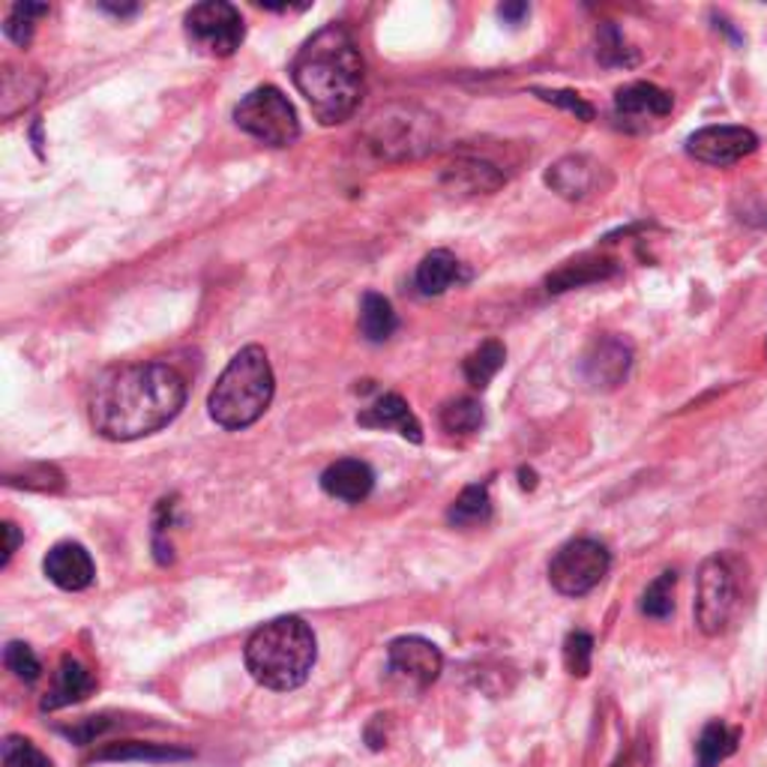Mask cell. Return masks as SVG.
<instances>
[{
	"mask_svg": "<svg viewBox=\"0 0 767 767\" xmlns=\"http://www.w3.org/2000/svg\"><path fill=\"white\" fill-rule=\"evenodd\" d=\"M187 402V381L166 363L112 366L93 381L88 411L93 429L109 441H135L159 432Z\"/></svg>",
	"mask_w": 767,
	"mask_h": 767,
	"instance_id": "1",
	"label": "cell"
},
{
	"mask_svg": "<svg viewBox=\"0 0 767 767\" xmlns=\"http://www.w3.org/2000/svg\"><path fill=\"white\" fill-rule=\"evenodd\" d=\"M291 78L312 105L315 117L334 126L348 121L363 100L366 64L354 36L342 24H327L297 52L291 64Z\"/></svg>",
	"mask_w": 767,
	"mask_h": 767,
	"instance_id": "2",
	"label": "cell"
},
{
	"mask_svg": "<svg viewBox=\"0 0 767 767\" xmlns=\"http://www.w3.org/2000/svg\"><path fill=\"white\" fill-rule=\"evenodd\" d=\"M318 659V645L309 623L301 618H277L258 627L246 642V668L268 690L289 692L306 684Z\"/></svg>",
	"mask_w": 767,
	"mask_h": 767,
	"instance_id": "3",
	"label": "cell"
},
{
	"mask_svg": "<svg viewBox=\"0 0 767 767\" xmlns=\"http://www.w3.org/2000/svg\"><path fill=\"white\" fill-rule=\"evenodd\" d=\"M273 390L277 381L264 348L249 346L240 354H234L232 363L225 366L216 387L211 390L207 408L223 429L237 432L264 417L273 402Z\"/></svg>",
	"mask_w": 767,
	"mask_h": 767,
	"instance_id": "4",
	"label": "cell"
},
{
	"mask_svg": "<svg viewBox=\"0 0 767 767\" xmlns=\"http://www.w3.org/2000/svg\"><path fill=\"white\" fill-rule=\"evenodd\" d=\"M741 609V585L734 561L711 555L699 567L696 578V623L704 635H723Z\"/></svg>",
	"mask_w": 767,
	"mask_h": 767,
	"instance_id": "5",
	"label": "cell"
},
{
	"mask_svg": "<svg viewBox=\"0 0 767 767\" xmlns=\"http://www.w3.org/2000/svg\"><path fill=\"white\" fill-rule=\"evenodd\" d=\"M234 123L270 147H289L301 138V121L294 105L273 84L246 93L234 109Z\"/></svg>",
	"mask_w": 767,
	"mask_h": 767,
	"instance_id": "6",
	"label": "cell"
},
{
	"mask_svg": "<svg viewBox=\"0 0 767 767\" xmlns=\"http://www.w3.org/2000/svg\"><path fill=\"white\" fill-rule=\"evenodd\" d=\"M609 567H612L609 549L600 540L578 537L555 552L549 564V582L564 597H585L606 578Z\"/></svg>",
	"mask_w": 767,
	"mask_h": 767,
	"instance_id": "7",
	"label": "cell"
},
{
	"mask_svg": "<svg viewBox=\"0 0 767 767\" xmlns=\"http://www.w3.org/2000/svg\"><path fill=\"white\" fill-rule=\"evenodd\" d=\"M187 36L207 57H232L244 43V15L225 0H204L187 12Z\"/></svg>",
	"mask_w": 767,
	"mask_h": 767,
	"instance_id": "8",
	"label": "cell"
},
{
	"mask_svg": "<svg viewBox=\"0 0 767 767\" xmlns=\"http://www.w3.org/2000/svg\"><path fill=\"white\" fill-rule=\"evenodd\" d=\"M756 150L758 135L746 126H704L699 133H692L687 142V154L713 168L734 166Z\"/></svg>",
	"mask_w": 767,
	"mask_h": 767,
	"instance_id": "9",
	"label": "cell"
},
{
	"mask_svg": "<svg viewBox=\"0 0 767 767\" xmlns=\"http://www.w3.org/2000/svg\"><path fill=\"white\" fill-rule=\"evenodd\" d=\"M387 666L396 678L408 680L414 687L426 690L441 675L444 656H441V651L432 642H426L420 635H405V639H396L390 645Z\"/></svg>",
	"mask_w": 767,
	"mask_h": 767,
	"instance_id": "10",
	"label": "cell"
},
{
	"mask_svg": "<svg viewBox=\"0 0 767 767\" xmlns=\"http://www.w3.org/2000/svg\"><path fill=\"white\" fill-rule=\"evenodd\" d=\"M633 366V351L618 336H600L594 339L582 357V375L590 387L612 390L618 387Z\"/></svg>",
	"mask_w": 767,
	"mask_h": 767,
	"instance_id": "11",
	"label": "cell"
},
{
	"mask_svg": "<svg viewBox=\"0 0 767 767\" xmlns=\"http://www.w3.org/2000/svg\"><path fill=\"white\" fill-rule=\"evenodd\" d=\"M675 109V100L672 93L663 88H656L651 81H633L614 93V114L618 121L627 123V126H642L647 121H659L666 117Z\"/></svg>",
	"mask_w": 767,
	"mask_h": 767,
	"instance_id": "12",
	"label": "cell"
},
{
	"mask_svg": "<svg viewBox=\"0 0 767 767\" xmlns=\"http://www.w3.org/2000/svg\"><path fill=\"white\" fill-rule=\"evenodd\" d=\"M45 576L55 582L60 590H84L93 585L97 567L93 557L84 545L78 543H57L43 561Z\"/></svg>",
	"mask_w": 767,
	"mask_h": 767,
	"instance_id": "13",
	"label": "cell"
},
{
	"mask_svg": "<svg viewBox=\"0 0 767 767\" xmlns=\"http://www.w3.org/2000/svg\"><path fill=\"white\" fill-rule=\"evenodd\" d=\"M360 426L366 429H387V432H399L402 438H408L414 444L422 441V426L414 417L411 405L402 399L399 393H384L379 399L369 405L366 411L357 417Z\"/></svg>",
	"mask_w": 767,
	"mask_h": 767,
	"instance_id": "14",
	"label": "cell"
},
{
	"mask_svg": "<svg viewBox=\"0 0 767 767\" xmlns=\"http://www.w3.org/2000/svg\"><path fill=\"white\" fill-rule=\"evenodd\" d=\"M372 486H375V474L360 459H339L322 474V489L330 498L346 500V504L366 500L372 495Z\"/></svg>",
	"mask_w": 767,
	"mask_h": 767,
	"instance_id": "15",
	"label": "cell"
},
{
	"mask_svg": "<svg viewBox=\"0 0 767 767\" xmlns=\"http://www.w3.org/2000/svg\"><path fill=\"white\" fill-rule=\"evenodd\" d=\"M597 174H600V166L588 156H564L545 171V183L561 199L582 201L588 199L594 187H597Z\"/></svg>",
	"mask_w": 767,
	"mask_h": 767,
	"instance_id": "16",
	"label": "cell"
},
{
	"mask_svg": "<svg viewBox=\"0 0 767 767\" xmlns=\"http://www.w3.org/2000/svg\"><path fill=\"white\" fill-rule=\"evenodd\" d=\"M93 687H97V680H93L88 668L81 666L76 656H64L55 672L52 690L45 692L43 711H60V708L78 704V701L88 699Z\"/></svg>",
	"mask_w": 767,
	"mask_h": 767,
	"instance_id": "17",
	"label": "cell"
},
{
	"mask_svg": "<svg viewBox=\"0 0 767 767\" xmlns=\"http://www.w3.org/2000/svg\"><path fill=\"white\" fill-rule=\"evenodd\" d=\"M614 273H618V261H612V258L582 256L561 264L552 277L545 279V285H549L552 294H561V291L582 289V285H590V282H602V279L614 277Z\"/></svg>",
	"mask_w": 767,
	"mask_h": 767,
	"instance_id": "18",
	"label": "cell"
},
{
	"mask_svg": "<svg viewBox=\"0 0 767 767\" xmlns=\"http://www.w3.org/2000/svg\"><path fill=\"white\" fill-rule=\"evenodd\" d=\"M459 279H462V264H459V258L453 256V252H447V249H435V252H429V256L420 261L414 282H417L420 294L435 297V294H444V291L450 289L453 282H459Z\"/></svg>",
	"mask_w": 767,
	"mask_h": 767,
	"instance_id": "19",
	"label": "cell"
},
{
	"mask_svg": "<svg viewBox=\"0 0 767 767\" xmlns=\"http://www.w3.org/2000/svg\"><path fill=\"white\" fill-rule=\"evenodd\" d=\"M737 741H741L737 729H729L720 720L708 723L696 744V767H720V762L737 753Z\"/></svg>",
	"mask_w": 767,
	"mask_h": 767,
	"instance_id": "20",
	"label": "cell"
},
{
	"mask_svg": "<svg viewBox=\"0 0 767 767\" xmlns=\"http://www.w3.org/2000/svg\"><path fill=\"white\" fill-rule=\"evenodd\" d=\"M504 363H507V348H504V342H498V339H486L483 346L474 348L471 354H467L465 366H462V372H465V379L471 387H489V381L498 375L500 369H504Z\"/></svg>",
	"mask_w": 767,
	"mask_h": 767,
	"instance_id": "21",
	"label": "cell"
},
{
	"mask_svg": "<svg viewBox=\"0 0 767 767\" xmlns=\"http://www.w3.org/2000/svg\"><path fill=\"white\" fill-rule=\"evenodd\" d=\"M393 330H396V312L387 297L366 294L360 301V334L366 336L369 342H387Z\"/></svg>",
	"mask_w": 767,
	"mask_h": 767,
	"instance_id": "22",
	"label": "cell"
},
{
	"mask_svg": "<svg viewBox=\"0 0 767 767\" xmlns=\"http://www.w3.org/2000/svg\"><path fill=\"white\" fill-rule=\"evenodd\" d=\"M450 525L456 528H477V525H486L492 519V498L486 486H467L462 489L453 507L447 512Z\"/></svg>",
	"mask_w": 767,
	"mask_h": 767,
	"instance_id": "23",
	"label": "cell"
},
{
	"mask_svg": "<svg viewBox=\"0 0 767 767\" xmlns=\"http://www.w3.org/2000/svg\"><path fill=\"white\" fill-rule=\"evenodd\" d=\"M447 178H453V183L467 192H492L504 183V174H500L498 168L489 166V162H480V159L456 162V166L450 168Z\"/></svg>",
	"mask_w": 767,
	"mask_h": 767,
	"instance_id": "24",
	"label": "cell"
},
{
	"mask_svg": "<svg viewBox=\"0 0 767 767\" xmlns=\"http://www.w3.org/2000/svg\"><path fill=\"white\" fill-rule=\"evenodd\" d=\"M675 585H678V573L675 569H666L651 582L642 594V614L647 618H656V621H666L668 614L675 612Z\"/></svg>",
	"mask_w": 767,
	"mask_h": 767,
	"instance_id": "25",
	"label": "cell"
},
{
	"mask_svg": "<svg viewBox=\"0 0 767 767\" xmlns=\"http://www.w3.org/2000/svg\"><path fill=\"white\" fill-rule=\"evenodd\" d=\"M597 57L606 67H633L639 60L635 48H630V43L623 40V34L612 22L602 24L600 34H597Z\"/></svg>",
	"mask_w": 767,
	"mask_h": 767,
	"instance_id": "26",
	"label": "cell"
},
{
	"mask_svg": "<svg viewBox=\"0 0 767 767\" xmlns=\"http://www.w3.org/2000/svg\"><path fill=\"white\" fill-rule=\"evenodd\" d=\"M441 426L450 435H474L483 426V408L477 399H453L441 408Z\"/></svg>",
	"mask_w": 767,
	"mask_h": 767,
	"instance_id": "27",
	"label": "cell"
},
{
	"mask_svg": "<svg viewBox=\"0 0 767 767\" xmlns=\"http://www.w3.org/2000/svg\"><path fill=\"white\" fill-rule=\"evenodd\" d=\"M48 15V7L45 3H15L7 15V36H10L15 45H27L34 40L36 19Z\"/></svg>",
	"mask_w": 767,
	"mask_h": 767,
	"instance_id": "28",
	"label": "cell"
},
{
	"mask_svg": "<svg viewBox=\"0 0 767 767\" xmlns=\"http://www.w3.org/2000/svg\"><path fill=\"white\" fill-rule=\"evenodd\" d=\"M0 765L3 767H55L52 758L43 756L27 737H19V734H10L3 741V753H0Z\"/></svg>",
	"mask_w": 767,
	"mask_h": 767,
	"instance_id": "29",
	"label": "cell"
},
{
	"mask_svg": "<svg viewBox=\"0 0 767 767\" xmlns=\"http://www.w3.org/2000/svg\"><path fill=\"white\" fill-rule=\"evenodd\" d=\"M100 762L105 758H147V762H178V758H190L187 749H162V746L154 744H121V746H109L97 753Z\"/></svg>",
	"mask_w": 767,
	"mask_h": 767,
	"instance_id": "30",
	"label": "cell"
},
{
	"mask_svg": "<svg viewBox=\"0 0 767 767\" xmlns=\"http://www.w3.org/2000/svg\"><path fill=\"white\" fill-rule=\"evenodd\" d=\"M3 666L10 668L12 675L19 680H24V684H34V680H40V675H43L40 659H36V654L31 651V645H24V642H10V645L3 647Z\"/></svg>",
	"mask_w": 767,
	"mask_h": 767,
	"instance_id": "31",
	"label": "cell"
},
{
	"mask_svg": "<svg viewBox=\"0 0 767 767\" xmlns=\"http://www.w3.org/2000/svg\"><path fill=\"white\" fill-rule=\"evenodd\" d=\"M590 659H594V639L588 633H576L567 635L564 642V666L573 678H585L590 672Z\"/></svg>",
	"mask_w": 767,
	"mask_h": 767,
	"instance_id": "32",
	"label": "cell"
},
{
	"mask_svg": "<svg viewBox=\"0 0 767 767\" xmlns=\"http://www.w3.org/2000/svg\"><path fill=\"white\" fill-rule=\"evenodd\" d=\"M537 97L545 102H552V105H557V109H564V112L576 114L578 121H594V105L590 102H585L578 93H573V90H534Z\"/></svg>",
	"mask_w": 767,
	"mask_h": 767,
	"instance_id": "33",
	"label": "cell"
},
{
	"mask_svg": "<svg viewBox=\"0 0 767 767\" xmlns=\"http://www.w3.org/2000/svg\"><path fill=\"white\" fill-rule=\"evenodd\" d=\"M0 534H3V557H0V567H7L12 561V555H15L19 543H22V534H19V528L12 522L0 525Z\"/></svg>",
	"mask_w": 767,
	"mask_h": 767,
	"instance_id": "34",
	"label": "cell"
},
{
	"mask_svg": "<svg viewBox=\"0 0 767 767\" xmlns=\"http://www.w3.org/2000/svg\"><path fill=\"white\" fill-rule=\"evenodd\" d=\"M500 19H507L510 24H519L528 15V3H504L500 7Z\"/></svg>",
	"mask_w": 767,
	"mask_h": 767,
	"instance_id": "35",
	"label": "cell"
},
{
	"mask_svg": "<svg viewBox=\"0 0 767 767\" xmlns=\"http://www.w3.org/2000/svg\"><path fill=\"white\" fill-rule=\"evenodd\" d=\"M102 10H109V12H114V15H133V12H138V7L135 3H102Z\"/></svg>",
	"mask_w": 767,
	"mask_h": 767,
	"instance_id": "36",
	"label": "cell"
},
{
	"mask_svg": "<svg viewBox=\"0 0 767 767\" xmlns=\"http://www.w3.org/2000/svg\"><path fill=\"white\" fill-rule=\"evenodd\" d=\"M519 477H522V489H534L537 486V474L531 467H519Z\"/></svg>",
	"mask_w": 767,
	"mask_h": 767,
	"instance_id": "37",
	"label": "cell"
}]
</instances>
